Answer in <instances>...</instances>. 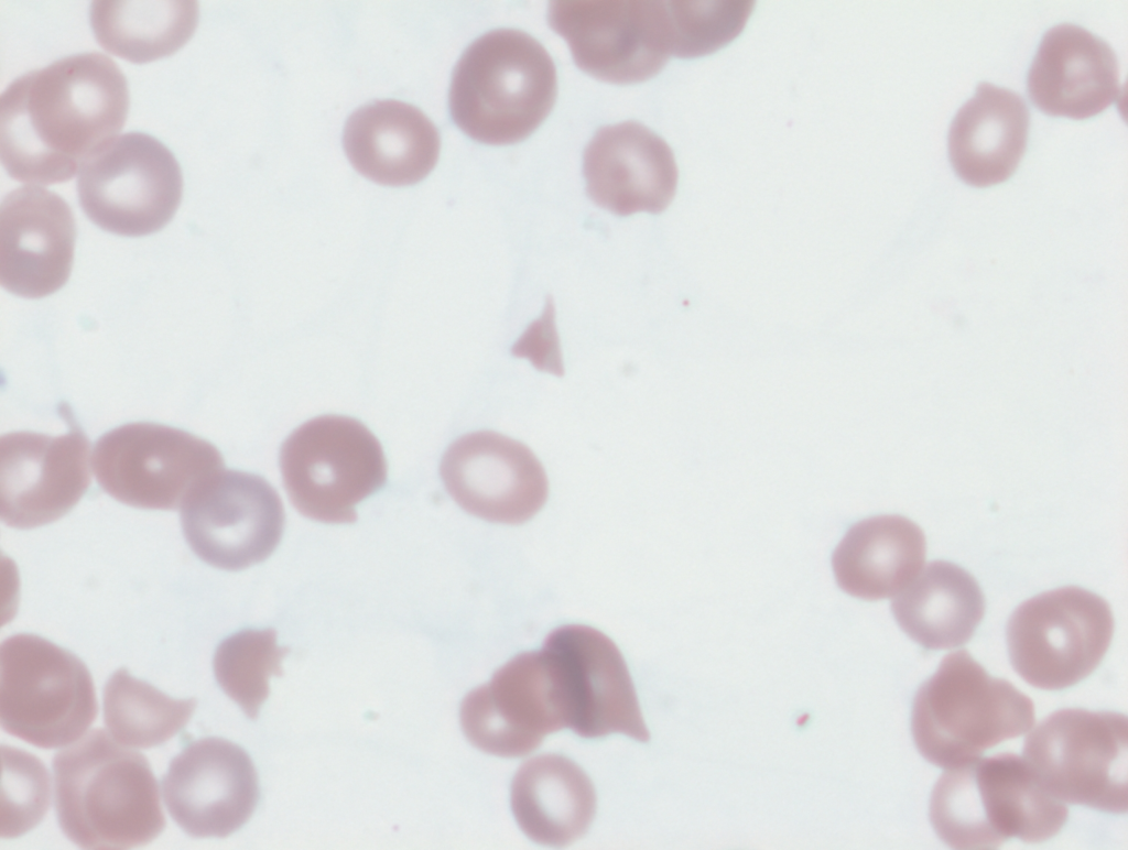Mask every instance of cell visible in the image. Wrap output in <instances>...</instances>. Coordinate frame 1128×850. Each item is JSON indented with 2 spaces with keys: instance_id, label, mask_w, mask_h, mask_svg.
I'll return each mask as SVG.
<instances>
[{
  "instance_id": "6da1fadb",
  "label": "cell",
  "mask_w": 1128,
  "mask_h": 850,
  "mask_svg": "<svg viewBox=\"0 0 1128 850\" xmlns=\"http://www.w3.org/2000/svg\"><path fill=\"white\" fill-rule=\"evenodd\" d=\"M127 79L97 53L69 55L15 78L0 98V157L15 181H69L123 128Z\"/></svg>"
},
{
  "instance_id": "7a4b0ae2",
  "label": "cell",
  "mask_w": 1128,
  "mask_h": 850,
  "mask_svg": "<svg viewBox=\"0 0 1128 850\" xmlns=\"http://www.w3.org/2000/svg\"><path fill=\"white\" fill-rule=\"evenodd\" d=\"M55 809L63 833L84 849L148 844L165 827L147 758L94 729L53 759Z\"/></svg>"
},
{
  "instance_id": "3957f363",
  "label": "cell",
  "mask_w": 1128,
  "mask_h": 850,
  "mask_svg": "<svg viewBox=\"0 0 1128 850\" xmlns=\"http://www.w3.org/2000/svg\"><path fill=\"white\" fill-rule=\"evenodd\" d=\"M1067 808L1045 792L1023 758L999 753L948 767L932 789L931 825L954 849H995L1010 838L1027 843L1055 836Z\"/></svg>"
},
{
  "instance_id": "277c9868",
  "label": "cell",
  "mask_w": 1128,
  "mask_h": 850,
  "mask_svg": "<svg viewBox=\"0 0 1128 850\" xmlns=\"http://www.w3.org/2000/svg\"><path fill=\"white\" fill-rule=\"evenodd\" d=\"M556 85L554 63L536 40L519 30H494L474 41L457 62L449 112L478 142L517 143L547 117Z\"/></svg>"
},
{
  "instance_id": "5b68a950",
  "label": "cell",
  "mask_w": 1128,
  "mask_h": 850,
  "mask_svg": "<svg viewBox=\"0 0 1128 850\" xmlns=\"http://www.w3.org/2000/svg\"><path fill=\"white\" fill-rule=\"evenodd\" d=\"M1032 700L990 676L966 650L947 654L918 689L911 732L920 754L948 769L1020 737L1034 723Z\"/></svg>"
},
{
  "instance_id": "8992f818",
  "label": "cell",
  "mask_w": 1128,
  "mask_h": 850,
  "mask_svg": "<svg viewBox=\"0 0 1128 850\" xmlns=\"http://www.w3.org/2000/svg\"><path fill=\"white\" fill-rule=\"evenodd\" d=\"M0 661L4 731L41 749L65 747L84 735L98 705L82 660L44 638L20 633L1 643Z\"/></svg>"
},
{
  "instance_id": "52a82bcc",
  "label": "cell",
  "mask_w": 1128,
  "mask_h": 850,
  "mask_svg": "<svg viewBox=\"0 0 1128 850\" xmlns=\"http://www.w3.org/2000/svg\"><path fill=\"white\" fill-rule=\"evenodd\" d=\"M280 469L291 503L324 523H354L356 505L387 480L381 444L359 421L314 417L284 440Z\"/></svg>"
},
{
  "instance_id": "ba28073f",
  "label": "cell",
  "mask_w": 1128,
  "mask_h": 850,
  "mask_svg": "<svg viewBox=\"0 0 1128 850\" xmlns=\"http://www.w3.org/2000/svg\"><path fill=\"white\" fill-rule=\"evenodd\" d=\"M1128 721L1124 713L1065 708L1027 735L1023 760L1054 798L1106 813L1128 807Z\"/></svg>"
},
{
  "instance_id": "9c48e42d",
  "label": "cell",
  "mask_w": 1128,
  "mask_h": 850,
  "mask_svg": "<svg viewBox=\"0 0 1128 850\" xmlns=\"http://www.w3.org/2000/svg\"><path fill=\"white\" fill-rule=\"evenodd\" d=\"M1114 633L1109 604L1069 586L1019 604L1007 623L1010 663L1029 685L1060 690L1086 678L1106 654Z\"/></svg>"
},
{
  "instance_id": "30bf717a",
  "label": "cell",
  "mask_w": 1128,
  "mask_h": 850,
  "mask_svg": "<svg viewBox=\"0 0 1128 850\" xmlns=\"http://www.w3.org/2000/svg\"><path fill=\"white\" fill-rule=\"evenodd\" d=\"M76 184L85 215L102 230L126 237L161 230L183 193L173 153L142 132L121 134L97 149L80 165Z\"/></svg>"
},
{
  "instance_id": "8fae6325",
  "label": "cell",
  "mask_w": 1128,
  "mask_h": 850,
  "mask_svg": "<svg viewBox=\"0 0 1128 850\" xmlns=\"http://www.w3.org/2000/svg\"><path fill=\"white\" fill-rule=\"evenodd\" d=\"M93 468L99 486L135 508L176 510L207 478L224 468L209 442L166 425L138 422L104 434Z\"/></svg>"
},
{
  "instance_id": "7c38bea8",
  "label": "cell",
  "mask_w": 1128,
  "mask_h": 850,
  "mask_svg": "<svg viewBox=\"0 0 1128 850\" xmlns=\"http://www.w3.org/2000/svg\"><path fill=\"white\" fill-rule=\"evenodd\" d=\"M547 20L575 64L603 81L647 80L672 55L666 1H552Z\"/></svg>"
},
{
  "instance_id": "4fadbf2b",
  "label": "cell",
  "mask_w": 1128,
  "mask_h": 850,
  "mask_svg": "<svg viewBox=\"0 0 1128 850\" xmlns=\"http://www.w3.org/2000/svg\"><path fill=\"white\" fill-rule=\"evenodd\" d=\"M541 652L557 686L566 727L584 738L620 732L649 740L626 662L607 635L567 624L546 636Z\"/></svg>"
},
{
  "instance_id": "5bb4252c",
  "label": "cell",
  "mask_w": 1128,
  "mask_h": 850,
  "mask_svg": "<svg viewBox=\"0 0 1128 850\" xmlns=\"http://www.w3.org/2000/svg\"><path fill=\"white\" fill-rule=\"evenodd\" d=\"M184 536L205 563L240 570L269 557L284 527L283 503L262 477L219 470L204 480L181 508Z\"/></svg>"
},
{
  "instance_id": "9a60e30c",
  "label": "cell",
  "mask_w": 1128,
  "mask_h": 850,
  "mask_svg": "<svg viewBox=\"0 0 1128 850\" xmlns=\"http://www.w3.org/2000/svg\"><path fill=\"white\" fill-rule=\"evenodd\" d=\"M460 724L469 742L482 752L522 756L546 734L566 727L562 700L542 652L517 655L490 682L466 695Z\"/></svg>"
},
{
  "instance_id": "2e32d148",
  "label": "cell",
  "mask_w": 1128,
  "mask_h": 850,
  "mask_svg": "<svg viewBox=\"0 0 1128 850\" xmlns=\"http://www.w3.org/2000/svg\"><path fill=\"white\" fill-rule=\"evenodd\" d=\"M165 806L193 838H225L252 815L258 776L247 752L216 737L187 744L162 778Z\"/></svg>"
},
{
  "instance_id": "e0dca14e",
  "label": "cell",
  "mask_w": 1128,
  "mask_h": 850,
  "mask_svg": "<svg viewBox=\"0 0 1128 850\" xmlns=\"http://www.w3.org/2000/svg\"><path fill=\"white\" fill-rule=\"evenodd\" d=\"M440 472L459 506L489 522L523 523L547 498V478L532 450L492 431L456 439L445 451Z\"/></svg>"
},
{
  "instance_id": "ac0fdd59",
  "label": "cell",
  "mask_w": 1128,
  "mask_h": 850,
  "mask_svg": "<svg viewBox=\"0 0 1128 850\" xmlns=\"http://www.w3.org/2000/svg\"><path fill=\"white\" fill-rule=\"evenodd\" d=\"M1 520L28 530L56 521L90 484L89 442L76 425L59 436L14 432L0 439Z\"/></svg>"
},
{
  "instance_id": "d6986e66",
  "label": "cell",
  "mask_w": 1128,
  "mask_h": 850,
  "mask_svg": "<svg viewBox=\"0 0 1128 850\" xmlns=\"http://www.w3.org/2000/svg\"><path fill=\"white\" fill-rule=\"evenodd\" d=\"M76 240L73 211L46 188L25 185L0 205V283L8 292L40 298L68 280Z\"/></svg>"
},
{
  "instance_id": "ffe728a7",
  "label": "cell",
  "mask_w": 1128,
  "mask_h": 850,
  "mask_svg": "<svg viewBox=\"0 0 1128 850\" xmlns=\"http://www.w3.org/2000/svg\"><path fill=\"white\" fill-rule=\"evenodd\" d=\"M583 173L589 198L619 216L663 211L677 184L670 146L634 121L598 130L585 149Z\"/></svg>"
},
{
  "instance_id": "44dd1931",
  "label": "cell",
  "mask_w": 1128,
  "mask_h": 850,
  "mask_svg": "<svg viewBox=\"0 0 1128 850\" xmlns=\"http://www.w3.org/2000/svg\"><path fill=\"white\" fill-rule=\"evenodd\" d=\"M1027 85L1030 99L1044 113L1087 119L1118 96L1117 57L1105 41L1087 30L1059 24L1043 35Z\"/></svg>"
},
{
  "instance_id": "7402d4cb",
  "label": "cell",
  "mask_w": 1128,
  "mask_h": 850,
  "mask_svg": "<svg viewBox=\"0 0 1128 850\" xmlns=\"http://www.w3.org/2000/svg\"><path fill=\"white\" fill-rule=\"evenodd\" d=\"M343 145L355 170L388 186L424 178L436 164L440 135L417 108L398 100H379L348 118Z\"/></svg>"
},
{
  "instance_id": "603a6c76",
  "label": "cell",
  "mask_w": 1128,
  "mask_h": 850,
  "mask_svg": "<svg viewBox=\"0 0 1128 850\" xmlns=\"http://www.w3.org/2000/svg\"><path fill=\"white\" fill-rule=\"evenodd\" d=\"M1029 111L1016 92L980 83L957 111L948 132V155L966 184L987 187L1008 179L1027 146Z\"/></svg>"
},
{
  "instance_id": "cb8c5ba5",
  "label": "cell",
  "mask_w": 1128,
  "mask_h": 850,
  "mask_svg": "<svg viewBox=\"0 0 1128 850\" xmlns=\"http://www.w3.org/2000/svg\"><path fill=\"white\" fill-rule=\"evenodd\" d=\"M922 530L901 515H877L855 523L832 555L838 587L864 600L893 597L921 571L925 559Z\"/></svg>"
},
{
  "instance_id": "d4e9b609",
  "label": "cell",
  "mask_w": 1128,
  "mask_h": 850,
  "mask_svg": "<svg viewBox=\"0 0 1128 850\" xmlns=\"http://www.w3.org/2000/svg\"><path fill=\"white\" fill-rule=\"evenodd\" d=\"M511 809L534 842L563 847L582 837L596 811V793L585 772L558 754L524 762L511 784Z\"/></svg>"
},
{
  "instance_id": "484cf974",
  "label": "cell",
  "mask_w": 1128,
  "mask_h": 850,
  "mask_svg": "<svg viewBox=\"0 0 1128 850\" xmlns=\"http://www.w3.org/2000/svg\"><path fill=\"white\" fill-rule=\"evenodd\" d=\"M891 610L914 642L929 650H947L973 636L985 613V599L969 573L934 560L892 600Z\"/></svg>"
},
{
  "instance_id": "4316f807",
  "label": "cell",
  "mask_w": 1128,
  "mask_h": 850,
  "mask_svg": "<svg viewBox=\"0 0 1128 850\" xmlns=\"http://www.w3.org/2000/svg\"><path fill=\"white\" fill-rule=\"evenodd\" d=\"M197 1H93L90 25L107 52L134 64L166 57L198 24Z\"/></svg>"
},
{
  "instance_id": "83f0119b",
  "label": "cell",
  "mask_w": 1128,
  "mask_h": 850,
  "mask_svg": "<svg viewBox=\"0 0 1128 850\" xmlns=\"http://www.w3.org/2000/svg\"><path fill=\"white\" fill-rule=\"evenodd\" d=\"M195 707L196 699H174L126 668L116 671L104 688V720L122 745L148 749L166 742L186 726Z\"/></svg>"
},
{
  "instance_id": "f1b7e54d",
  "label": "cell",
  "mask_w": 1128,
  "mask_h": 850,
  "mask_svg": "<svg viewBox=\"0 0 1128 850\" xmlns=\"http://www.w3.org/2000/svg\"><path fill=\"white\" fill-rule=\"evenodd\" d=\"M288 651L276 644L273 629L242 630L217 646L213 661L216 680L248 718L258 717L269 696V679L282 675L281 662Z\"/></svg>"
},
{
  "instance_id": "f546056e",
  "label": "cell",
  "mask_w": 1128,
  "mask_h": 850,
  "mask_svg": "<svg viewBox=\"0 0 1128 850\" xmlns=\"http://www.w3.org/2000/svg\"><path fill=\"white\" fill-rule=\"evenodd\" d=\"M672 55L693 58L730 43L744 30L753 1H666Z\"/></svg>"
},
{
  "instance_id": "4dcf8cb0",
  "label": "cell",
  "mask_w": 1128,
  "mask_h": 850,
  "mask_svg": "<svg viewBox=\"0 0 1128 850\" xmlns=\"http://www.w3.org/2000/svg\"><path fill=\"white\" fill-rule=\"evenodd\" d=\"M2 838H17L34 828L45 816L51 800L50 775L36 756L1 745Z\"/></svg>"
},
{
  "instance_id": "1f68e13d",
  "label": "cell",
  "mask_w": 1128,
  "mask_h": 850,
  "mask_svg": "<svg viewBox=\"0 0 1128 850\" xmlns=\"http://www.w3.org/2000/svg\"><path fill=\"white\" fill-rule=\"evenodd\" d=\"M518 358H527L535 369L557 377L564 375L560 339L555 325V308L547 297L540 318L532 322L511 348Z\"/></svg>"
}]
</instances>
